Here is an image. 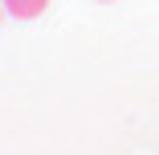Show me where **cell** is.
I'll use <instances>...</instances> for the list:
<instances>
[{
    "label": "cell",
    "instance_id": "6da1fadb",
    "mask_svg": "<svg viewBox=\"0 0 159 155\" xmlns=\"http://www.w3.org/2000/svg\"><path fill=\"white\" fill-rule=\"evenodd\" d=\"M49 8V0H4V12L16 16V21H33Z\"/></svg>",
    "mask_w": 159,
    "mask_h": 155
},
{
    "label": "cell",
    "instance_id": "7a4b0ae2",
    "mask_svg": "<svg viewBox=\"0 0 159 155\" xmlns=\"http://www.w3.org/2000/svg\"><path fill=\"white\" fill-rule=\"evenodd\" d=\"M0 16H4V0H0Z\"/></svg>",
    "mask_w": 159,
    "mask_h": 155
}]
</instances>
